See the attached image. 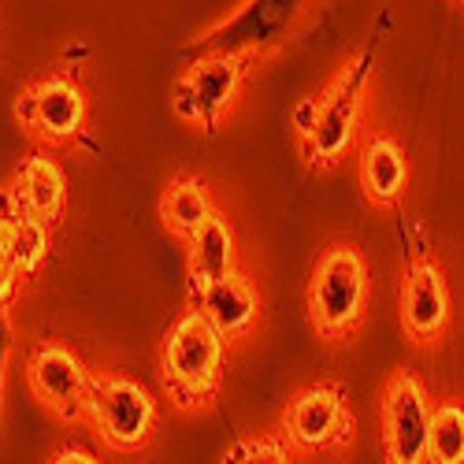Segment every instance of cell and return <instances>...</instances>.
Segmentation results:
<instances>
[{
	"label": "cell",
	"instance_id": "6da1fadb",
	"mask_svg": "<svg viewBox=\"0 0 464 464\" xmlns=\"http://www.w3.org/2000/svg\"><path fill=\"white\" fill-rule=\"evenodd\" d=\"M227 353V334L201 313L186 308L164 342V379L179 405H198L216 394Z\"/></svg>",
	"mask_w": 464,
	"mask_h": 464
},
{
	"label": "cell",
	"instance_id": "7a4b0ae2",
	"mask_svg": "<svg viewBox=\"0 0 464 464\" xmlns=\"http://www.w3.org/2000/svg\"><path fill=\"white\" fill-rule=\"evenodd\" d=\"M313 0H246V5L198 37L193 45H186V60L193 56H208V53H227V56H256L286 42V34L301 23Z\"/></svg>",
	"mask_w": 464,
	"mask_h": 464
},
{
	"label": "cell",
	"instance_id": "3957f363",
	"mask_svg": "<svg viewBox=\"0 0 464 464\" xmlns=\"http://www.w3.org/2000/svg\"><path fill=\"white\" fill-rule=\"evenodd\" d=\"M372 67H375V53H361L357 60L345 63V71L331 82V90L324 97H316L313 127L301 134L308 164L327 168L353 145L357 120H361V97H364Z\"/></svg>",
	"mask_w": 464,
	"mask_h": 464
},
{
	"label": "cell",
	"instance_id": "277c9868",
	"mask_svg": "<svg viewBox=\"0 0 464 464\" xmlns=\"http://www.w3.org/2000/svg\"><path fill=\"white\" fill-rule=\"evenodd\" d=\"M364 294H368V276H364V260L357 256V249L331 246L316 260L313 283H308V313H313V324L327 338L353 331L364 313Z\"/></svg>",
	"mask_w": 464,
	"mask_h": 464
},
{
	"label": "cell",
	"instance_id": "5b68a950",
	"mask_svg": "<svg viewBox=\"0 0 464 464\" xmlns=\"http://www.w3.org/2000/svg\"><path fill=\"white\" fill-rule=\"evenodd\" d=\"M242 74H246V56H227V53L193 56L175 82V111L182 120L212 130L219 115L230 108V101H235Z\"/></svg>",
	"mask_w": 464,
	"mask_h": 464
},
{
	"label": "cell",
	"instance_id": "8992f818",
	"mask_svg": "<svg viewBox=\"0 0 464 464\" xmlns=\"http://www.w3.org/2000/svg\"><path fill=\"white\" fill-rule=\"evenodd\" d=\"M86 412L93 416L101 435L115 450H138V446H145L152 423H157V405H152L149 391L141 382L123 379V375H101V379H93Z\"/></svg>",
	"mask_w": 464,
	"mask_h": 464
},
{
	"label": "cell",
	"instance_id": "52a82bcc",
	"mask_svg": "<svg viewBox=\"0 0 464 464\" xmlns=\"http://www.w3.org/2000/svg\"><path fill=\"white\" fill-rule=\"evenodd\" d=\"M428 435H431V409L428 394L416 382V375L401 372L386 386L382 401V439L386 457L394 464H420L428 460Z\"/></svg>",
	"mask_w": 464,
	"mask_h": 464
},
{
	"label": "cell",
	"instance_id": "ba28073f",
	"mask_svg": "<svg viewBox=\"0 0 464 464\" xmlns=\"http://www.w3.org/2000/svg\"><path fill=\"white\" fill-rule=\"evenodd\" d=\"M26 375H30L34 394L42 398L53 412H60L67 420L86 412L90 391H93V375L79 357L67 350V345H56V342L37 345L30 364H26Z\"/></svg>",
	"mask_w": 464,
	"mask_h": 464
},
{
	"label": "cell",
	"instance_id": "9c48e42d",
	"mask_svg": "<svg viewBox=\"0 0 464 464\" xmlns=\"http://www.w3.org/2000/svg\"><path fill=\"white\" fill-rule=\"evenodd\" d=\"M350 435V412L334 386H308L286 409V439L297 450H327Z\"/></svg>",
	"mask_w": 464,
	"mask_h": 464
},
{
	"label": "cell",
	"instance_id": "30bf717a",
	"mask_svg": "<svg viewBox=\"0 0 464 464\" xmlns=\"http://www.w3.org/2000/svg\"><path fill=\"white\" fill-rule=\"evenodd\" d=\"M19 111L26 127H34V134H42L49 141H67L86 123V97L71 79L53 74V79H42L23 97Z\"/></svg>",
	"mask_w": 464,
	"mask_h": 464
},
{
	"label": "cell",
	"instance_id": "8fae6325",
	"mask_svg": "<svg viewBox=\"0 0 464 464\" xmlns=\"http://www.w3.org/2000/svg\"><path fill=\"white\" fill-rule=\"evenodd\" d=\"M450 316V297H446V283L435 264H412L409 279H405V294H401V320L409 327V334L416 342H435L446 327Z\"/></svg>",
	"mask_w": 464,
	"mask_h": 464
},
{
	"label": "cell",
	"instance_id": "7c38bea8",
	"mask_svg": "<svg viewBox=\"0 0 464 464\" xmlns=\"http://www.w3.org/2000/svg\"><path fill=\"white\" fill-rule=\"evenodd\" d=\"M0 256L12 264V272L19 279L34 276L49 256V223L30 216L12 198V189L0 193Z\"/></svg>",
	"mask_w": 464,
	"mask_h": 464
},
{
	"label": "cell",
	"instance_id": "4fadbf2b",
	"mask_svg": "<svg viewBox=\"0 0 464 464\" xmlns=\"http://www.w3.org/2000/svg\"><path fill=\"white\" fill-rule=\"evenodd\" d=\"M193 308H201V313L230 338V334H242L256 320L260 297L238 272H227L223 279H212V283L193 290Z\"/></svg>",
	"mask_w": 464,
	"mask_h": 464
},
{
	"label": "cell",
	"instance_id": "5bb4252c",
	"mask_svg": "<svg viewBox=\"0 0 464 464\" xmlns=\"http://www.w3.org/2000/svg\"><path fill=\"white\" fill-rule=\"evenodd\" d=\"M186 242H189L186 264H189L193 290L212 283V279H223L227 272H235V230H230L227 216L212 212Z\"/></svg>",
	"mask_w": 464,
	"mask_h": 464
},
{
	"label": "cell",
	"instance_id": "9a60e30c",
	"mask_svg": "<svg viewBox=\"0 0 464 464\" xmlns=\"http://www.w3.org/2000/svg\"><path fill=\"white\" fill-rule=\"evenodd\" d=\"M12 198L42 223H56L63 216V201H67V182L63 171L56 168V160L49 157H30L12 186Z\"/></svg>",
	"mask_w": 464,
	"mask_h": 464
},
{
	"label": "cell",
	"instance_id": "2e32d148",
	"mask_svg": "<svg viewBox=\"0 0 464 464\" xmlns=\"http://www.w3.org/2000/svg\"><path fill=\"white\" fill-rule=\"evenodd\" d=\"M361 182H364L368 201L394 205L409 182V160L401 145L391 138H372L361 152Z\"/></svg>",
	"mask_w": 464,
	"mask_h": 464
},
{
	"label": "cell",
	"instance_id": "e0dca14e",
	"mask_svg": "<svg viewBox=\"0 0 464 464\" xmlns=\"http://www.w3.org/2000/svg\"><path fill=\"white\" fill-rule=\"evenodd\" d=\"M212 212L216 208H212V198H208V186L201 179H179L168 189L164 205H160L164 223L175 230V235H182V238H189Z\"/></svg>",
	"mask_w": 464,
	"mask_h": 464
},
{
	"label": "cell",
	"instance_id": "ac0fdd59",
	"mask_svg": "<svg viewBox=\"0 0 464 464\" xmlns=\"http://www.w3.org/2000/svg\"><path fill=\"white\" fill-rule=\"evenodd\" d=\"M428 460H439V464H460L464 460V405L442 401L431 412Z\"/></svg>",
	"mask_w": 464,
	"mask_h": 464
},
{
	"label": "cell",
	"instance_id": "d6986e66",
	"mask_svg": "<svg viewBox=\"0 0 464 464\" xmlns=\"http://www.w3.org/2000/svg\"><path fill=\"white\" fill-rule=\"evenodd\" d=\"M294 453V442H272V439H260V442H238V446H230L227 460H290Z\"/></svg>",
	"mask_w": 464,
	"mask_h": 464
},
{
	"label": "cell",
	"instance_id": "ffe728a7",
	"mask_svg": "<svg viewBox=\"0 0 464 464\" xmlns=\"http://www.w3.org/2000/svg\"><path fill=\"white\" fill-rule=\"evenodd\" d=\"M8 350H12V327H8L5 308H0V394H5V361H8Z\"/></svg>",
	"mask_w": 464,
	"mask_h": 464
},
{
	"label": "cell",
	"instance_id": "44dd1931",
	"mask_svg": "<svg viewBox=\"0 0 464 464\" xmlns=\"http://www.w3.org/2000/svg\"><path fill=\"white\" fill-rule=\"evenodd\" d=\"M53 460H56V464H74V460H79V464H93L97 457H93L90 450H60Z\"/></svg>",
	"mask_w": 464,
	"mask_h": 464
}]
</instances>
